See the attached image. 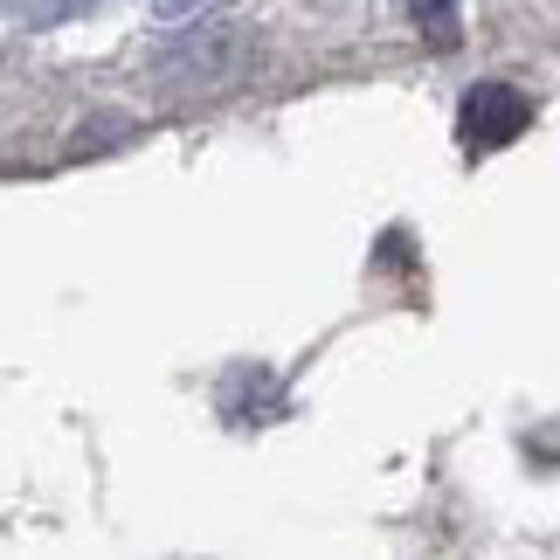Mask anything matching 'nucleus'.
<instances>
[{"mask_svg": "<svg viewBox=\"0 0 560 560\" xmlns=\"http://www.w3.org/2000/svg\"><path fill=\"white\" fill-rule=\"evenodd\" d=\"M533 125V97L520 91V83H505V77H485V83H470L464 104H457V145L470 160L478 153H499V145H512Z\"/></svg>", "mask_w": 560, "mask_h": 560, "instance_id": "1", "label": "nucleus"}, {"mask_svg": "<svg viewBox=\"0 0 560 560\" xmlns=\"http://www.w3.org/2000/svg\"><path fill=\"white\" fill-rule=\"evenodd\" d=\"M395 8H401L408 21H416V28H422L429 42H443V49L457 42V0H395Z\"/></svg>", "mask_w": 560, "mask_h": 560, "instance_id": "2", "label": "nucleus"}, {"mask_svg": "<svg viewBox=\"0 0 560 560\" xmlns=\"http://www.w3.org/2000/svg\"><path fill=\"white\" fill-rule=\"evenodd\" d=\"M160 8H166V14H187V8H194V0H160Z\"/></svg>", "mask_w": 560, "mask_h": 560, "instance_id": "3", "label": "nucleus"}]
</instances>
